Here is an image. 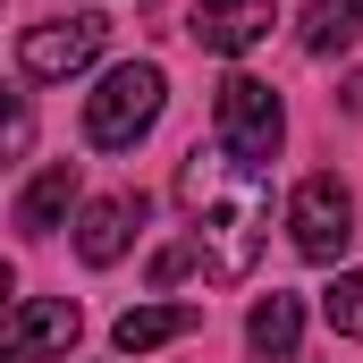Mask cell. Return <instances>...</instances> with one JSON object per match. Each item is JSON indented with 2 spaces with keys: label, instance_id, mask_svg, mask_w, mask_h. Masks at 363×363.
<instances>
[{
  "label": "cell",
  "instance_id": "7c38bea8",
  "mask_svg": "<svg viewBox=\"0 0 363 363\" xmlns=\"http://www.w3.org/2000/svg\"><path fill=\"white\" fill-rule=\"evenodd\" d=\"M304 51L313 60H330V51H355L363 43V0H304Z\"/></svg>",
  "mask_w": 363,
  "mask_h": 363
},
{
  "label": "cell",
  "instance_id": "5bb4252c",
  "mask_svg": "<svg viewBox=\"0 0 363 363\" xmlns=\"http://www.w3.org/2000/svg\"><path fill=\"white\" fill-rule=\"evenodd\" d=\"M194 262H203L194 245H169V254H152V287H178V279L194 271Z\"/></svg>",
  "mask_w": 363,
  "mask_h": 363
},
{
  "label": "cell",
  "instance_id": "5b68a950",
  "mask_svg": "<svg viewBox=\"0 0 363 363\" xmlns=\"http://www.w3.org/2000/svg\"><path fill=\"white\" fill-rule=\"evenodd\" d=\"M101 43H110V26L77 9V17H51V26H26V43H17V68L34 77V85H60V77H77L101 60Z\"/></svg>",
  "mask_w": 363,
  "mask_h": 363
},
{
  "label": "cell",
  "instance_id": "30bf717a",
  "mask_svg": "<svg viewBox=\"0 0 363 363\" xmlns=\"http://www.w3.org/2000/svg\"><path fill=\"white\" fill-rule=\"evenodd\" d=\"M194 321H203L194 304H135V313H118L110 347H118V355H152V347H169V338H186Z\"/></svg>",
  "mask_w": 363,
  "mask_h": 363
},
{
  "label": "cell",
  "instance_id": "8992f818",
  "mask_svg": "<svg viewBox=\"0 0 363 363\" xmlns=\"http://www.w3.org/2000/svg\"><path fill=\"white\" fill-rule=\"evenodd\" d=\"M77 330H85V313L68 296H17L0 321V363H60L77 347Z\"/></svg>",
  "mask_w": 363,
  "mask_h": 363
},
{
  "label": "cell",
  "instance_id": "9c48e42d",
  "mask_svg": "<svg viewBox=\"0 0 363 363\" xmlns=\"http://www.w3.org/2000/svg\"><path fill=\"white\" fill-rule=\"evenodd\" d=\"M68 203H77V161L34 169V178H26V194H17V237H51V228L68 220Z\"/></svg>",
  "mask_w": 363,
  "mask_h": 363
},
{
  "label": "cell",
  "instance_id": "277c9868",
  "mask_svg": "<svg viewBox=\"0 0 363 363\" xmlns=\"http://www.w3.org/2000/svg\"><path fill=\"white\" fill-rule=\"evenodd\" d=\"M287 237H296V254L304 262H338L347 245H355V194L330 178H304L296 194H287Z\"/></svg>",
  "mask_w": 363,
  "mask_h": 363
},
{
  "label": "cell",
  "instance_id": "52a82bcc",
  "mask_svg": "<svg viewBox=\"0 0 363 363\" xmlns=\"http://www.w3.org/2000/svg\"><path fill=\"white\" fill-rule=\"evenodd\" d=\"M279 26V0H194V43L203 51H220V60H237V51H254L262 34Z\"/></svg>",
  "mask_w": 363,
  "mask_h": 363
},
{
  "label": "cell",
  "instance_id": "7a4b0ae2",
  "mask_svg": "<svg viewBox=\"0 0 363 363\" xmlns=\"http://www.w3.org/2000/svg\"><path fill=\"white\" fill-rule=\"evenodd\" d=\"M161 101H169V77H161L152 60H118V68L85 93V144L93 152H135V144L152 135Z\"/></svg>",
  "mask_w": 363,
  "mask_h": 363
},
{
  "label": "cell",
  "instance_id": "ba28073f",
  "mask_svg": "<svg viewBox=\"0 0 363 363\" xmlns=\"http://www.w3.org/2000/svg\"><path fill=\"white\" fill-rule=\"evenodd\" d=\"M144 220V194H101L85 203V220H77V254H85L93 271H110L118 254H127V228Z\"/></svg>",
  "mask_w": 363,
  "mask_h": 363
},
{
  "label": "cell",
  "instance_id": "6da1fadb",
  "mask_svg": "<svg viewBox=\"0 0 363 363\" xmlns=\"http://www.w3.org/2000/svg\"><path fill=\"white\" fill-rule=\"evenodd\" d=\"M178 203L186 220H194V254H203V271L211 279H245L262 262V245H271V186L254 161H237L228 144H194L178 161Z\"/></svg>",
  "mask_w": 363,
  "mask_h": 363
},
{
  "label": "cell",
  "instance_id": "3957f363",
  "mask_svg": "<svg viewBox=\"0 0 363 363\" xmlns=\"http://www.w3.org/2000/svg\"><path fill=\"white\" fill-rule=\"evenodd\" d=\"M279 135H287V110H279V93L262 85V77H228L220 85V101H211V144H228L237 161H271Z\"/></svg>",
  "mask_w": 363,
  "mask_h": 363
},
{
  "label": "cell",
  "instance_id": "9a60e30c",
  "mask_svg": "<svg viewBox=\"0 0 363 363\" xmlns=\"http://www.w3.org/2000/svg\"><path fill=\"white\" fill-rule=\"evenodd\" d=\"M338 101H347V110H355V118H363V68H355V77H347V85H338Z\"/></svg>",
  "mask_w": 363,
  "mask_h": 363
},
{
  "label": "cell",
  "instance_id": "8fae6325",
  "mask_svg": "<svg viewBox=\"0 0 363 363\" xmlns=\"http://www.w3.org/2000/svg\"><path fill=\"white\" fill-rule=\"evenodd\" d=\"M296 338H304V304L271 287V296L254 304V321H245V347H254L262 363H287V355H296Z\"/></svg>",
  "mask_w": 363,
  "mask_h": 363
},
{
  "label": "cell",
  "instance_id": "4fadbf2b",
  "mask_svg": "<svg viewBox=\"0 0 363 363\" xmlns=\"http://www.w3.org/2000/svg\"><path fill=\"white\" fill-rule=\"evenodd\" d=\"M321 313H330V330H338V338H363V271H338V279H330Z\"/></svg>",
  "mask_w": 363,
  "mask_h": 363
}]
</instances>
